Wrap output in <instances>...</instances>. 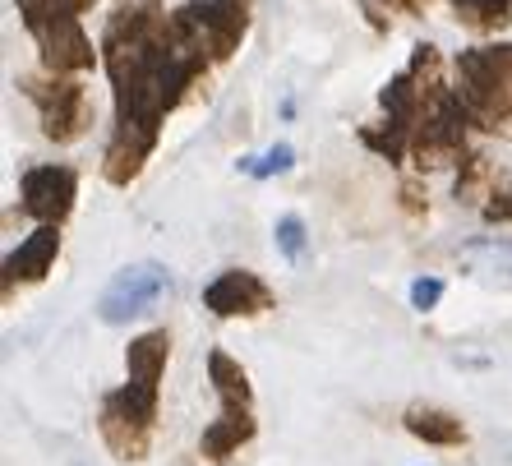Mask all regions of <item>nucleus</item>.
<instances>
[{
    "label": "nucleus",
    "instance_id": "obj_1",
    "mask_svg": "<svg viewBox=\"0 0 512 466\" xmlns=\"http://www.w3.org/2000/svg\"><path fill=\"white\" fill-rule=\"evenodd\" d=\"M457 97L480 130L512 125V47H471L457 56Z\"/></svg>",
    "mask_w": 512,
    "mask_h": 466
},
{
    "label": "nucleus",
    "instance_id": "obj_2",
    "mask_svg": "<svg viewBox=\"0 0 512 466\" xmlns=\"http://www.w3.org/2000/svg\"><path fill=\"white\" fill-rule=\"evenodd\" d=\"M19 14H24V28L33 33L37 51H42V65L47 74H84L93 70V42H88L84 24H79V10L70 0H19Z\"/></svg>",
    "mask_w": 512,
    "mask_h": 466
},
{
    "label": "nucleus",
    "instance_id": "obj_3",
    "mask_svg": "<svg viewBox=\"0 0 512 466\" xmlns=\"http://www.w3.org/2000/svg\"><path fill=\"white\" fill-rule=\"evenodd\" d=\"M28 102L37 107V120H42V134L51 144H74L84 139L88 125H93V102H88V88L74 84V79H60V74H47V79H24Z\"/></svg>",
    "mask_w": 512,
    "mask_h": 466
},
{
    "label": "nucleus",
    "instance_id": "obj_4",
    "mask_svg": "<svg viewBox=\"0 0 512 466\" xmlns=\"http://www.w3.org/2000/svg\"><path fill=\"white\" fill-rule=\"evenodd\" d=\"M167 296H171L167 263H153V259L130 263V268H120V273L107 282V291H102V300H97V319L111 323V328H120V323L153 314Z\"/></svg>",
    "mask_w": 512,
    "mask_h": 466
},
{
    "label": "nucleus",
    "instance_id": "obj_5",
    "mask_svg": "<svg viewBox=\"0 0 512 466\" xmlns=\"http://www.w3.org/2000/svg\"><path fill=\"white\" fill-rule=\"evenodd\" d=\"M476 120L466 111V102L457 97V88L443 93V102L429 111L425 120L416 125L411 134V157H416L420 171H434V167H453V162H466V130Z\"/></svg>",
    "mask_w": 512,
    "mask_h": 466
},
{
    "label": "nucleus",
    "instance_id": "obj_6",
    "mask_svg": "<svg viewBox=\"0 0 512 466\" xmlns=\"http://www.w3.org/2000/svg\"><path fill=\"white\" fill-rule=\"evenodd\" d=\"M19 199H24V213L37 217L42 227H60V222L74 213L79 176H74L70 167H56V162L28 167L24 176H19Z\"/></svg>",
    "mask_w": 512,
    "mask_h": 466
},
{
    "label": "nucleus",
    "instance_id": "obj_7",
    "mask_svg": "<svg viewBox=\"0 0 512 466\" xmlns=\"http://www.w3.org/2000/svg\"><path fill=\"white\" fill-rule=\"evenodd\" d=\"M273 300V287L259 273H245V268H227L203 287V305L217 319H259V314L273 310Z\"/></svg>",
    "mask_w": 512,
    "mask_h": 466
},
{
    "label": "nucleus",
    "instance_id": "obj_8",
    "mask_svg": "<svg viewBox=\"0 0 512 466\" xmlns=\"http://www.w3.org/2000/svg\"><path fill=\"white\" fill-rule=\"evenodd\" d=\"M185 14L194 19V28L208 42V56L213 60L236 56L240 37L250 28V0H203V5H185Z\"/></svg>",
    "mask_w": 512,
    "mask_h": 466
},
{
    "label": "nucleus",
    "instance_id": "obj_9",
    "mask_svg": "<svg viewBox=\"0 0 512 466\" xmlns=\"http://www.w3.org/2000/svg\"><path fill=\"white\" fill-rule=\"evenodd\" d=\"M153 144H157L153 125H139V120H116L111 144H107V153H102V176H107L111 185H130V180L143 171V162H148Z\"/></svg>",
    "mask_w": 512,
    "mask_h": 466
},
{
    "label": "nucleus",
    "instance_id": "obj_10",
    "mask_svg": "<svg viewBox=\"0 0 512 466\" xmlns=\"http://www.w3.org/2000/svg\"><path fill=\"white\" fill-rule=\"evenodd\" d=\"M56 254H60V231L56 227H37L19 250L5 254V296H14V287L42 282V277L51 273Z\"/></svg>",
    "mask_w": 512,
    "mask_h": 466
},
{
    "label": "nucleus",
    "instance_id": "obj_11",
    "mask_svg": "<svg viewBox=\"0 0 512 466\" xmlns=\"http://www.w3.org/2000/svg\"><path fill=\"white\" fill-rule=\"evenodd\" d=\"M254 430H259V425H254L250 407H222V416L203 430L199 453L208 457V462H231V457L254 439Z\"/></svg>",
    "mask_w": 512,
    "mask_h": 466
},
{
    "label": "nucleus",
    "instance_id": "obj_12",
    "mask_svg": "<svg viewBox=\"0 0 512 466\" xmlns=\"http://www.w3.org/2000/svg\"><path fill=\"white\" fill-rule=\"evenodd\" d=\"M171 356V333L167 328H153V333L134 337L125 347V370H130V383H143V388H157L162 383V370H167Z\"/></svg>",
    "mask_w": 512,
    "mask_h": 466
},
{
    "label": "nucleus",
    "instance_id": "obj_13",
    "mask_svg": "<svg viewBox=\"0 0 512 466\" xmlns=\"http://www.w3.org/2000/svg\"><path fill=\"white\" fill-rule=\"evenodd\" d=\"M402 425L406 434H416V439L434 443V448H457V443H466V425L453 416V411L443 407H429V402H416V407L402 411Z\"/></svg>",
    "mask_w": 512,
    "mask_h": 466
},
{
    "label": "nucleus",
    "instance_id": "obj_14",
    "mask_svg": "<svg viewBox=\"0 0 512 466\" xmlns=\"http://www.w3.org/2000/svg\"><path fill=\"white\" fill-rule=\"evenodd\" d=\"M97 430H102V443H107L120 462H143L148 448H153V430L148 425H134V420L111 416V411L97 416Z\"/></svg>",
    "mask_w": 512,
    "mask_h": 466
},
{
    "label": "nucleus",
    "instance_id": "obj_15",
    "mask_svg": "<svg viewBox=\"0 0 512 466\" xmlns=\"http://www.w3.org/2000/svg\"><path fill=\"white\" fill-rule=\"evenodd\" d=\"M208 379H213L217 402H222V407H250V402H254L250 374L240 370L227 351H208Z\"/></svg>",
    "mask_w": 512,
    "mask_h": 466
},
{
    "label": "nucleus",
    "instance_id": "obj_16",
    "mask_svg": "<svg viewBox=\"0 0 512 466\" xmlns=\"http://www.w3.org/2000/svg\"><path fill=\"white\" fill-rule=\"evenodd\" d=\"M457 24L471 33H499L512 19V0H453Z\"/></svg>",
    "mask_w": 512,
    "mask_h": 466
},
{
    "label": "nucleus",
    "instance_id": "obj_17",
    "mask_svg": "<svg viewBox=\"0 0 512 466\" xmlns=\"http://www.w3.org/2000/svg\"><path fill=\"white\" fill-rule=\"evenodd\" d=\"M494 190H499V180H494L489 157H466V162H462V176H457V199H466V204H480V199H489Z\"/></svg>",
    "mask_w": 512,
    "mask_h": 466
},
{
    "label": "nucleus",
    "instance_id": "obj_18",
    "mask_svg": "<svg viewBox=\"0 0 512 466\" xmlns=\"http://www.w3.org/2000/svg\"><path fill=\"white\" fill-rule=\"evenodd\" d=\"M291 167H296V148L291 144H273L263 157H240V171H250V176H259V180L286 176Z\"/></svg>",
    "mask_w": 512,
    "mask_h": 466
},
{
    "label": "nucleus",
    "instance_id": "obj_19",
    "mask_svg": "<svg viewBox=\"0 0 512 466\" xmlns=\"http://www.w3.org/2000/svg\"><path fill=\"white\" fill-rule=\"evenodd\" d=\"M273 240H277V254H282L286 263H300L305 259V217H296V213L277 217Z\"/></svg>",
    "mask_w": 512,
    "mask_h": 466
},
{
    "label": "nucleus",
    "instance_id": "obj_20",
    "mask_svg": "<svg viewBox=\"0 0 512 466\" xmlns=\"http://www.w3.org/2000/svg\"><path fill=\"white\" fill-rule=\"evenodd\" d=\"M439 300H443V277H416L411 282V310L429 314Z\"/></svg>",
    "mask_w": 512,
    "mask_h": 466
},
{
    "label": "nucleus",
    "instance_id": "obj_21",
    "mask_svg": "<svg viewBox=\"0 0 512 466\" xmlns=\"http://www.w3.org/2000/svg\"><path fill=\"white\" fill-rule=\"evenodd\" d=\"M480 213H485V222H512V185H499Z\"/></svg>",
    "mask_w": 512,
    "mask_h": 466
},
{
    "label": "nucleus",
    "instance_id": "obj_22",
    "mask_svg": "<svg viewBox=\"0 0 512 466\" xmlns=\"http://www.w3.org/2000/svg\"><path fill=\"white\" fill-rule=\"evenodd\" d=\"M402 208L406 213H420V185H402Z\"/></svg>",
    "mask_w": 512,
    "mask_h": 466
},
{
    "label": "nucleus",
    "instance_id": "obj_23",
    "mask_svg": "<svg viewBox=\"0 0 512 466\" xmlns=\"http://www.w3.org/2000/svg\"><path fill=\"white\" fill-rule=\"evenodd\" d=\"M70 5H74V10H79V14H84V10H93L97 0H70Z\"/></svg>",
    "mask_w": 512,
    "mask_h": 466
}]
</instances>
